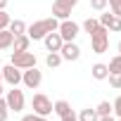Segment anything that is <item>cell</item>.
Returning a JSON list of instances; mask_svg holds the SVG:
<instances>
[{
	"label": "cell",
	"mask_w": 121,
	"mask_h": 121,
	"mask_svg": "<svg viewBox=\"0 0 121 121\" xmlns=\"http://www.w3.org/2000/svg\"><path fill=\"white\" fill-rule=\"evenodd\" d=\"M57 26H59V19L45 17V19H38V22L29 24V26H26V36H29L31 40H43L50 31H57Z\"/></svg>",
	"instance_id": "cell-1"
},
{
	"label": "cell",
	"mask_w": 121,
	"mask_h": 121,
	"mask_svg": "<svg viewBox=\"0 0 121 121\" xmlns=\"http://www.w3.org/2000/svg\"><path fill=\"white\" fill-rule=\"evenodd\" d=\"M90 48L95 55H102L109 50V29L104 26H97L93 33H90Z\"/></svg>",
	"instance_id": "cell-2"
},
{
	"label": "cell",
	"mask_w": 121,
	"mask_h": 121,
	"mask_svg": "<svg viewBox=\"0 0 121 121\" xmlns=\"http://www.w3.org/2000/svg\"><path fill=\"white\" fill-rule=\"evenodd\" d=\"M5 102H7V109L19 114L24 112V104H26V97H24V90H19L17 86H10V90H5Z\"/></svg>",
	"instance_id": "cell-3"
},
{
	"label": "cell",
	"mask_w": 121,
	"mask_h": 121,
	"mask_svg": "<svg viewBox=\"0 0 121 121\" xmlns=\"http://www.w3.org/2000/svg\"><path fill=\"white\" fill-rule=\"evenodd\" d=\"M57 33L62 36L64 43L76 40V36L81 33V24H76L74 19H62V22H59V26H57Z\"/></svg>",
	"instance_id": "cell-4"
},
{
	"label": "cell",
	"mask_w": 121,
	"mask_h": 121,
	"mask_svg": "<svg viewBox=\"0 0 121 121\" xmlns=\"http://www.w3.org/2000/svg\"><path fill=\"white\" fill-rule=\"evenodd\" d=\"M78 5V0H55L52 3V17L55 19H69L71 17V10Z\"/></svg>",
	"instance_id": "cell-5"
},
{
	"label": "cell",
	"mask_w": 121,
	"mask_h": 121,
	"mask_svg": "<svg viewBox=\"0 0 121 121\" xmlns=\"http://www.w3.org/2000/svg\"><path fill=\"white\" fill-rule=\"evenodd\" d=\"M36 52H31V50H26V52H12V62L10 64H14L17 69H31V67H36Z\"/></svg>",
	"instance_id": "cell-6"
},
{
	"label": "cell",
	"mask_w": 121,
	"mask_h": 121,
	"mask_svg": "<svg viewBox=\"0 0 121 121\" xmlns=\"http://www.w3.org/2000/svg\"><path fill=\"white\" fill-rule=\"evenodd\" d=\"M31 109H33V114L50 116V114H52V102H50V97H48V95L36 93V95H33V100H31Z\"/></svg>",
	"instance_id": "cell-7"
},
{
	"label": "cell",
	"mask_w": 121,
	"mask_h": 121,
	"mask_svg": "<svg viewBox=\"0 0 121 121\" xmlns=\"http://www.w3.org/2000/svg\"><path fill=\"white\" fill-rule=\"evenodd\" d=\"M22 83L29 88V90H36L40 83H43V71L38 67H31V69H24L22 71Z\"/></svg>",
	"instance_id": "cell-8"
},
{
	"label": "cell",
	"mask_w": 121,
	"mask_h": 121,
	"mask_svg": "<svg viewBox=\"0 0 121 121\" xmlns=\"http://www.w3.org/2000/svg\"><path fill=\"white\" fill-rule=\"evenodd\" d=\"M59 55H62L64 62H76V59L81 57V48L76 45V40H69V43H62Z\"/></svg>",
	"instance_id": "cell-9"
},
{
	"label": "cell",
	"mask_w": 121,
	"mask_h": 121,
	"mask_svg": "<svg viewBox=\"0 0 121 121\" xmlns=\"http://www.w3.org/2000/svg\"><path fill=\"white\" fill-rule=\"evenodd\" d=\"M3 81H5L7 86H19V83H22V69H17L14 64L3 67Z\"/></svg>",
	"instance_id": "cell-10"
},
{
	"label": "cell",
	"mask_w": 121,
	"mask_h": 121,
	"mask_svg": "<svg viewBox=\"0 0 121 121\" xmlns=\"http://www.w3.org/2000/svg\"><path fill=\"white\" fill-rule=\"evenodd\" d=\"M62 36H59L57 31H50L45 38H43V45H45V50L48 52H59V48H62Z\"/></svg>",
	"instance_id": "cell-11"
},
{
	"label": "cell",
	"mask_w": 121,
	"mask_h": 121,
	"mask_svg": "<svg viewBox=\"0 0 121 121\" xmlns=\"http://www.w3.org/2000/svg\"><path fill=\"white\" fill-rule=\"evenodd\" d=\"M29 45H31V38H29L26 33H22V36H14V40H12V48H14V52H26V50H29Z\"/></svg>",
	"instance_id": "cell-12"
},
{
	"label": "cell",
	"mask_w": 121,
	"mask_h": 121,
	"mask_svg": "<svg viewBox=\"0 0 121 121\" xmlns=\"http://www.w3.org/2000/svg\"><path fill=\"white\" fill-rule=\"evenodd\" d=\"M90 74H93V78H95V81H107L109 69H107V64L97 62V64H93V67H90Z\"/></svg>",
	"instance_id": "cell-13"
},
{
	"label": "cell",
	"mask_w": 121,
	"mask_h": 121,
	"mask_svg": "<svg viewBox=\"0 0 121 121\" xmlns=\"http://www.w3.org/2000/svg\"><path fill=\"white\" fill-rule=\"evenodd\" d=\"M12 40H14V36H12L10 29H3V31H0V50H10V48H12Z\"/></svg>",
	"instance_id": "cell-14"
},
{
	"label": "cell",
	"mask_w": 121,
	"mask_h": 121,
	"mask_svg": "<svg viewBox=\"0 0 121 121\" xmlns=\"http://www.w3.org/2000/svg\"><path fill=\"white\" fill-rule=\"evenodd\" d=\"M52 112H55L57 116H64V114L71 112V104H69L67 100H57V102H52Z\"/></svg>",
	"instance_id": "cell-15"
},
{
	"label": "cell",
	"mask_w": 121,
	"mask_h": 121,
	"mask_svg": "<svg viewBox=\"0 0 121 121\" xmlns=\"http://www.w3.org/2000/svg\"><path fill=\"white\" fill-rule=\"evenodd\" d=\"M62 62H64V59H62L59 52H48V55H45V67H50V69H57Z\"/></svg>",
	"instance_id": "cell-16"
},
{
	"label": "cell",
	"mask_w": 121,
	"mask_h": 121,
	"mask_svg": "<svg viewBox=\"0 0 121 121\" xmlns=\"http://www.w3.org/2000/svg\"><path fill=\"white\" fill-rule=\"evenodd\" d=\"M26 26H29L26 22H22V19H12L7 29L12 31V36H22V33H26Z\"/></svg>",
	"instance_id": "cell-17"
},
{
	"label": "cell",
	"mask_w": 121,
	"mask_h": 121,
	"mask_svg": "<svg viewBox=\"0 0 121 121\" xmlns=\"http://www.w3.org/2000/svg\"><path fill=\"white\" fill-rule=\"evenodd\" d=\"M78 121H100V116H97V112H95V109L86 107V109H81V112H78Z\"/></svg>",
	"instance_id": "cell-18"
},
{
	"label": "cell",
	"mask_w": 121,
	"mask_h": 121,
	"mask_svg": "<svg viewBox=\"0 0 121 121\" xmlns=\"http://www.w3.org/2000/svg\"><path fill=\"white\" fill-rule=\"evenodd\" d=\"M107 69H109V74H121V55H119V52H116V55L109 59Z\"/></svg>",
	"instance_id": "cell-19"
},
{
	"label": "cell",
	"mask_w": 121,
	"mask_h": 121,
	"mask_svg": "<svg viewBox=\"0 0 121 121\" xmlns=\"http://www.w3.org/2000/svg\"><path fill=\"white\" fill-rule=\"evenodd\" d=\"M95 112H97V116H109V114H112V102H109V100H102V102L95 107Z\"/></svg>",
	"instance_id": "cell-20"
},
{
	"label": "cell",
	"mask_w": 121,
	"mask_h": 121,
	"mask_svg": "<svg viewBox=\"0 0 121 121\" xmlns=\"http://www.w3.org/2000/svg\"><path fill=\"white\" fill-rule=\"evenodd\" d=\"M97 26H100V22H97V19H95V17H88V19H86V22H83V24H81V29H83V31H86V33H93V31H95V29H97Z\"/></svg>",
	"instance_id": "cell-21"
},
{
	"label": "cell",
	"mask_w": 121,
	"mask_h": 121,
	"mask_svg": "<svg viewBox=\"0 0 121 121\" xmlns=\"http://www.w3.org/2000/svg\"><path fill=\"white\" fill-rule=\"evenodd\" d=\"M97 22H100V26H104V29H109V24L114 22V14H112V12H102Z\"/></svg>",
	"instance_id": "cell-22"
},
{
	"label": "cell",
	"mask_w": 121,
	"mask_h": 121,
	"mask_svg": "<svg viewBox=\"0 0 121 121\" xmlns=\"http://www.w3.org/2000/svg\"><path fill=\"white\" fill-rule=\"evenodd\" d=\"M107 81H109V86H112L114 90H121V74H109Z\"/></svg>",
	"instance_id": "cell-23"
},
{
	"label": "cell",
	"mask_w": 121,
	"mask_h": 121,
	"mask_svg": "<svg viewBox=\"0 0 121 121\" xmlns=\"http://www.w3.org/2000/svg\"><path fill=\"white\" fill-rule=\"evenodd\" d=\"M90 7H93L95 12H104V10L109 7V3H107V0H90Z\"/></svg>",
	"instance_id": "cell-24"
},
{
	"label": "cell",
	"mask_w": 121,
	"mask_h": 121,
	"mask_svg": "<svg viewBox=\"0 0 121 121\" xmlns=\"http://www.w3.org/2000/svg\"><path fill=\"white\" fill-rule=\"evenodd\" d=\"M10 22H12V17L7 14V10H0V31L7 29V26H10Z\"/></svg>",
	"instance_id": "cell-25"
},
{
	"label": "cell",
	"mask_w": 121,
	"mask_h": 121,
	"mask_svg": "<svg viewBox=\"0 0 121 121\" xmlns=\"http://www.w3.org/2000/svg\"><path fill=\"white\" fill-rule=\"evenodd\" d=\"M7 116H10L7 102H5V97H0V121H7Z\"/></svg>",
	"instance_id": "cell-26"
},
{
	"label": "cell",
	"mask_w": 121,
	"mask_h": 121,
	"mask_svg": "<svg viewBox=\"0 0 121 121\" xmlns=\"http://www.w3.org/2000/svg\"><path fill=\"white\" fill-rule=\"evenodd\" d=\"M112 114H116V119H121V95L112 102Z\"/></svg>",
	"instance_id": "cell-27"
},
{
	"label": "cell",
	"mask_w": 121,
	"mask_h": 121,
	"mask_svg": "<svg viewBox=\"0 0 121 121\" xmlns=\"http://www.w3.org/2000/svg\"><path fill=\"white\" fill-rule=\"evenodd\" d=\"M22 121H48V116H40V114H33L31 112V114H24Z\"/></svg>",
	"instance_id": "cell-28"
},
{
	"label": "cell",
	"mask_w": 121,
	"mask_h": 121,
	"mask_svg": "<svg viewBox=\"0 0 121 121\" xmlns=\"http://www.w3.org/2000/svg\"><path fill=\"white\" fill-rule=\"evenodd\" d=\"M109 31H114V33H121V17H114V22L109 24Z\"/></svg>",
	"instance_id": "cell-29"
},
{
	"label": "cell",
	"mask_w": 121,
	"mask_h": 121,
	"mask_svg": "<svg viewBox=\"0 0 121 121\" xmlns=\"http://www.w3.org/2000/svg\"><path fill=\"white\" fill-rule=\"evenodd\" d=\"M59 121H78V114L69 112V114H64V116H59Z\"/></svg>",
	"instance_id": "cell-30"
},
{
	"label": "cell",
	"mask_w": 121,
	"mask_h": 121,
	"mask_svg": "<svg viewBox=\"0 0 121 121\" xmlns=\"http://www.w3.org/2000/svg\"><path fill=\"white\" fill-rule=\"evenodd\" d=\"M109 12H112L114 17H121V3H119V5H109Z\"/></svg>",
	"instance_id": "cell-31"
},
{
	"label": "cell",
	"mask_w": 121,
	"mask_h": 121,
	"mask_svg": "<svg viewBox=\"0 0 121 121\" xmlns=\"http://www.w3.org/2000/svg\"><path fill=\"white\" fill-rule=\"evenodd\" d=\"M100 121H116V116H112V114L109 116H100Z\"/></svg>",
	"instance_id": "cell-32"
},
{
	"label": "cell",
	"mask_w": 121,
	"mask_h": 121,
	"mask_svg": "<svg viewBox=\"0 0 121 121\" xmlns=\"http://www.w3.org/2000/svg\"><path fill=\"white\" fill-rule=\"evenodd\" d=\"M7 3L10 0H0V10H7Z\"/></svg>",
	"instance_id": "cell-33"
},
{
	"label": "cell",
	"mask_w": 121,
	"mask_h": 121,
	"mask_svg": "<svg viewBox=\"0 0 121 121\" xmlns=\"http://www.w3.org/2000/svg\"><path fill=\"white\" fill-rule=\"evenodd\" d=\"M107 3H109V5H119V3H121V0H107Z\"/></svg>",
	"instance_id": "cell-34"
},
{
	"label": "cell",
	"mask_w": 121,
	"mask_h": 121,
	"mask_svg": "<svg viewBox=\"0 0 121 121\" xmlns=\"http://www.w3.org/2000/svg\"><path fill=\"white\" fill-rule=\"evenodd\" d=\"M5 95V88H3V83H0V97H3Z\"/></svg>",
	"instance_id": "cell-35"
},
{
	"label": "cell",
	"mask_w": 121,
	"mask_h": 121,
	"mask_svg": "<svg viewBox=\"0 0 121 121\" xmlns=\"http://www.w3.org/2000/svg\"><path fill=\"white\" fill-rule=\"evenodd\" d=\"M116 50H119V55H121V40H119V45H116Z\"/></svg>",
	"instance_id": "cell-36"
},
{
	"label": "cell",
	"mask_w": 121,
	"mask_h": 121,
	"mask_svg": "<svg viewBox=\"0 0 121 121\" xmlns=\"http://www.w3.org/2000/svg\"><path fill=\"white\" fill-rule=\"evenodd\" d=\"M0 83H3V67H0Z\"/></svg>",
	"instance_id": "cell-37"
},
{
	"label": "cell",
	"mask_w": 121,
	"mask_h": 121,
	"mask_svg": "<svg viewBox=\"0 0 121 121\" xmlns=\"http://www.w3.org/2000/svg\"><path fill=\"white\" fill-rule=\"evenodd\" d=\"M116 121H121V119H116Z\"/></svg>",
	"instance_id": "cell-38"
}]
</instances>
